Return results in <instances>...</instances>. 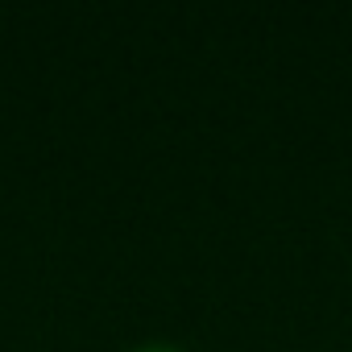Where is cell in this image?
I'll use <instances>...</instances> for the list:
<instances>
[{
	"mask_svg": "<svg viewBox=\"0 0 352 352\" xmlns=\"http://www.w3.org/2000/svg\"><path fill=\"white\" fill-rule=\"evenodd\" d=\"M133 352H179V348H170V344H145V348H133Z\"/></svg>",
	"mask_w": 352,
	"mask_h": 352,
	"instance_id": "obj_1",
	"label": "cell"
}]
</instances>
